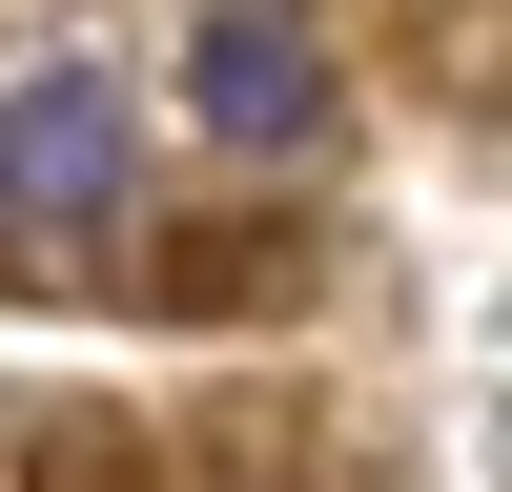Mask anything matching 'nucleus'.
Returning <instances> with one entry per match:
<instances>
[{
    "mask_svg": "<svg viewBox=\"0 0 512 492\" xmlns=\"http://www.w3.org/2000/svg\"><path fill=\"white\" fill-rule=\"evenodd\" d=\"M123 164H144L123 62H21V82H0V226H21V246L123 226Z\"/></svg>",
    "mask_w": 512,
    "mask_h": 492,
    "instance_id": "f257e3e1",
    "label": "nucleus"
},
{
    "mask_svg": "<svg viewBox=\"0 0 512 492\" xmlns=\"http://www.w3.org/2000/svg\"><path fill=\"white\" fill-rule=\"evenodd\" d=\"M185 103L226 123V144H328V41L287 21V0H226V21L185 41Z\"/></svg>",
    "mask_w": 512,
    "mask_h": 492,
    "instance_id": "f03ea898",
    "label": "nucleus"
}]
</instances>
